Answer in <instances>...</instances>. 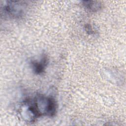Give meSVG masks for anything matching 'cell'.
I'll use <instances>...</instances> for the list:
<instances>
[{
	"label": "cell",
	"mask_w": 126,
	"mask_h": 126,
	"mask_svg": "<svg viewBox=\"0 0 126 126\" xmlns=\"http://www.w3.org/2000/svg\"><path fill=\"white\" fill-rule=\"evenodd\" d=\"M31 101L38 117H53L56 114L57 105L53 97L38 94L31 99Z\"/></svg>",
	"instance_id": "obj_1"
},
{
	"label": "cell",
	"mask_w": 126,
	"mask_h": 126,
	"mask_svg": "<svg viewBox=\"0 0 126 126\" xmlns=\"http://www.w3.org/2000/svg\"><path fill=\"white\" fill-rule=\"evenodd\" d=\"M18 110L20 117L27 123H33L38 118L30 99L23 101Z\"/></svg>",
	"instance_id": "obj_2"
},
{
	"label": "cell",
	"mask_w": 126,
	"mask_h": 126,
	"mask_svg": "<svg viewBox=\"0 0 126 126\" xmlns=\"http://www.w3.org/2000/svg\"><path fill=\"white\" fill-rule=\"evenodd\" d=\"M26 4L19 1H7L4 5V12L8 16L19 19L24 14Z\"/></svg>",
	"instance_id": "obj_3"
},
{
	"label": "cell",
	"mask_w": 126,
	"mask_h": 126,
	"mask_svg": "<svg viewBox=\"0 0 126 126\" xmlns=\"http://www.w3.org/2000/svg\"><path fill=\"white\" fill-rule=\"evenodd\" d=\"M48 63L46 55L43 54L39 60H32L31 62L32 70L36 74H40L45 71Z\"/></svg>",
	"instance_id": "obj_4"
},
{
	"label": "cell",
	"mask_w": 126,
	"mask_h": 126,
	"mask_svg": "<svg viewBox=\"0 0 126 126\" xmlns=\"http://www.w3.org/2000/svg\"><path fill=\"white\" fill-rule=\"evenodd\" d=\"M81 2L84 7L92 12H97L102 8V3L99 1L84 0Z\"/></svg>",
	"instance_id": "obj_5"
},
{
	"label": "cell",
	"mask_w": 126,
	"mask_h": 126,
	"mask_svg": "<svg viewBox=\"0 0 126 126\" xmlns=\"http://www.w3.org/2000/svg\"><path fill=\"white\" fill-rule=\"evenodd\" d=\"M84 29L86 32L89 35H95L97 34V31L96 29L89 24H86L84 27Z\"/></svg>",
	"instance_id": "obj_6"
}]
</instances>
